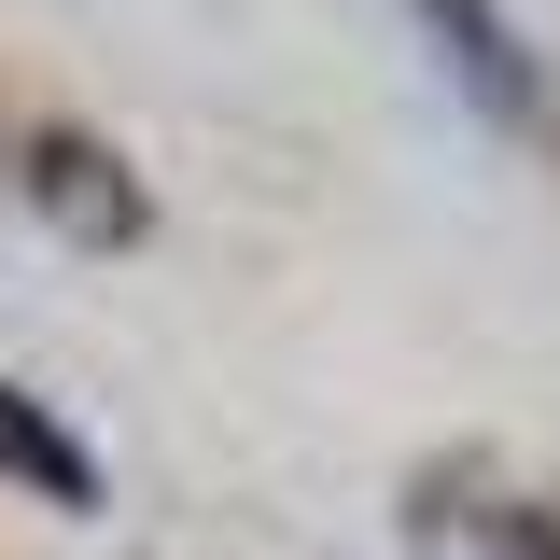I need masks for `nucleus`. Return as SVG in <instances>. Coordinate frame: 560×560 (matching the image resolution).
I'll return each instance as SVG.
<instances>
[{"mask_svg":"<svg viewBox=\"0 0 560 560\" xmlns=\"http://www.w3.org/2000/svg\"><path fill=\"white\" fill-rule=\"evenodd\" d=\"M407 560H560V504L504 463H420L407 477Z\"/></svg>","mask_w":560,"mask_h":560,"instance_id":"obj_1","label":"nucleus"},{"mask_svg":"<svg viewBox=\"0 0 560 560\" xmlns=\"http://www.w3.org/2000/svg\"><path fill=\"white\" fill-rule=\"evenodd\" d=\"M407 28L434 43V70H448L504 140H547V70H533V43H518L504 0H407Z\"/></svg>","mask_w":560,"mask_h":560,"instance_id":"obj_2","label":"nucleus"},{"mask_svg":"<svg viewBox=\"0 0 560 560\" xmlns=\"http://www.w3.org/2000/svg\"><path fill=\"white\" fill-rule=\"evenodd\" d=\"M28 210L57 224V238H84V253H127V238H154V197L127 183V154L113 140H84V127H28Z\"/></svg>","mask_w":560,"mask_h":560,"instance_id":"obj_3","label":"nucleus"},{"mask_svg":"<svg viewBox=\"0 0 560 560\" xmlns=\"http://www.w3.org/2000/svg\"><path fill=\"white\" fill-rule=\"evenodd\" d=\"M0 463L43 490V504H70V518H98V463H84V434H70L28 378H0Z\"/></svg>","mask_w":560,"mask_h":560,"instance_id":"obj_4","label":"nucleus"}]
</instances>
